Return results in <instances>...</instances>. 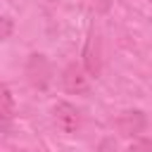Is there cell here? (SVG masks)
Segmentation results:
<instances>
[{
	"label": "cell",
	"mask_w": 152,
	"mask_h": 152,
	"mask_svg": "<svg viewBox=\"0 0 152 152\" xmlns=\"http://www.w3.org/2000/svg\"><path fill=\"white\" fill-rule=\"evenodd\" d=\"M131 152H152V140L147 138H135L131 145Z\"/></svg>",
	"instance_id": "7"
},
{
	"label": "cell",
	"mask_w": 152,
	"mask_h": 152,
	"mask_svg": "<svg viewBox=\"0 0 152 152\" xmlns=\"http://www.w3.org/2000/svg\"><path fill=\"white\" fill-rule=\"evenodd\" d=\"M52 116H55L57 128L64 131V133H76L78 126H81V114H78V109H76L74 104H69V102H57V104L52 107Z\"/></svg>",
	"instance_id": "3"
},
{
	"label": "cell",
	"mask_w": 152,
	"mask_h": 152,
	"mask_svg": "<svg viewBox=\"0 0 152 152\" xmlns=\"http://www.w3.org/2000/svg\"><path fill=\"white\" fill-rule=\"evenodd\" d=\"M97 152H119V145L112 140V138H104L102 142H100V150Z\"/></svg>",
	"instance_id": "8"
},
{
	"label": "cell",
	"mask_w": 152,
	"mask_h": 152,
	"mask_svg": "<svg viewBox=\"0 0 152 152\" xmlns=\"http://www.w3.org/2000/svg\"><path fill=\"white\" fill-rule=\"evenodd\" d=\"M26 76H28V83H31L33 88H38V90H45V88H48L52 71H50V62L45 59V55L33 52V55L26 59Z\"/></svg>",
	"instance_id": "1"
},
{
	"label": "cell",
	"mask_w": 152,
	"mask_h": 152,
	"mask_svg": "<svg viewBox=\"0 0 152 152\" xmlns=\"http://www.w3.org/2000/svg\"><path fill=\"white\" fill-rule=\"evenodd\" d=\"M10 33H12V19L10 17H2V40L10 38Z\"/></svg>",
	"instance_id": "9"
},
{
	"label": "cell",
	"mask_w": 152,
	"mask_h": 152,
	"mask_svg": "<svg viewBox=\"0 0 152 152\" xmlns=\"http://www.w3.org/2000/svg\"><path fill=\"white\" fill-rule=\"evenodd\" d=\"M62 86L66 93H76V95L88 93V76L78 64H69L62 71Z\"/></svg>",
	"instance_id": "5"
},
{
	"label": "cell",
	"mask_w": 152,
	"mask_h": 152,
	"mask_svg": "<svg viewBox=\"0 0 152 152\" xmlns=\"http://www.w3.org/2000/svg\"><path fill=\"white\" fill-rule=\"evenodd\" d=\"M83 66L95 78L102 74V43H100V36L95 31L88 33V40L83 45Z\"/></svg>",
	"instance_id": "2"
},
{
	"label": "cell",
	"mask_w": 152,
	"mask_h": 152,
	"mask_svg": "<svg viewBox=\"0 0 152 152\" xmlns=\"http://www.w3.org/2000/svg\"><path fill=\"white\" fill-rule=\"evenodd\" d=\"M0 114H2V126L7 128V124L12 121V114H14V97H12V90L7 86H2V109H0Z\"/></svg>",
	"instance_id": "6"
},
{
	"label": "cell",
	"mask_w": 152,
	"mask_h": 152,
	"mask_svg": "<svg viewBox=\"0 0 152 152\" xmlns=\"http://www.w3.org/2000/svg\"><path fill=\"white\" fill-rule=\"evenodd\" d=\"M145 114L140 109H126L116 116V131L126 138H138L145 131Z\"/></svg>",
	"instance_id": "4"
}]
</instances>
